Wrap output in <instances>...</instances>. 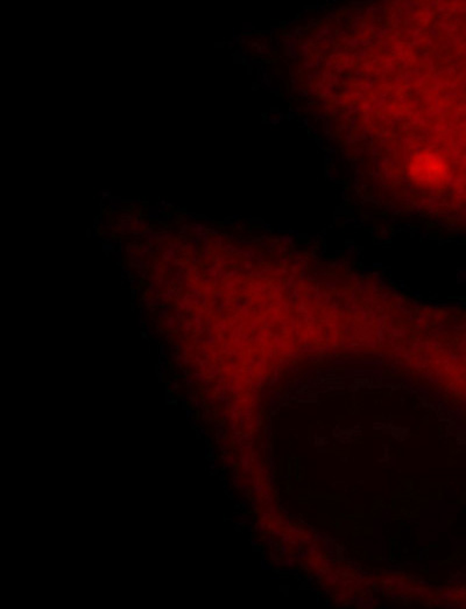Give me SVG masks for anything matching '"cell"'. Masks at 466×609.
Masks as SVG:
<instances>
[{"label":"cell","mask_w":466,"mask_h":609,"mask_svg":"<svg viewBox=\"0 0 466 609\" xmlns=\"http://www.w3.org/2000/svg\"><path fill=\"white\" fill-rule=\"evenodd\" d=\"M411 170L421 181H434L442 173L440 163L431 156H418L411 165Z\"/></svg>","instance_id":"cell-1"}]
</instances>
